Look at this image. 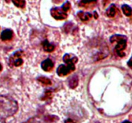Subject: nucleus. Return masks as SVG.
Wrapping results in <instances>:
<instances>
[{
    "mask_svg": "<svg viewBox=\"0 0 132 123\" xmlns=\"http://www.w3.org/2000/svg\"><path fill=\"white\" fill-rule=\"evenodd\" d=\"M18 110V103L15 99L7 96L0 95V118L6 119L13 116Z\"/></svg>",
    "mask_w": 132,
    "mask_h": 123,
    "instance_id": "nucleus-1",
    "label": "nucleus"
},
{
    "mask_svg": "<svg viewBox=\"0 0 132 123\" xmlns=\"http://www.w3.org/2000/svg\"><path fill=\"white\" fill-rule=\"evenodd\" d=\"M110 40L111 43L117 42L115 49L120 57H124L125 56V53L123 51L126 49L127 46V37L121 35H115L112 36Z\"/></svg>",
    "mask_w": 132,
    "mask_h": 123,
    "instance_id": "nucleus-2",
    "label": "nucleus"
},
{
    "mask_svg": "<svg viewBox=\"0 0 132 123\" xmlns=\"http://www.w3.org/2000/svg\"><path fill=\"white\" fill-rule=\"evenodd\" d=\"M23 55V51H18L14 53L10 57L9 64L10 67H19L23 64V60L22 56Z\"/></svg>",
    "mask_w": 132,
    "mask_h": 123,
    "instance_id": "nucleus-3",
    "label": "nucleus"
},
{
    "mask_svg": "<svg viewBox=\"0 0 132 123\" xmlns=\"http://www.w3.org/2000/svg\"><path fill=\"white\" fill-rule=\"evenodd\" d=\"M51 15L56 20H63L67 19V14L62 8V7L52 8L50 10Z\"/></svg>",
    "mask_w": 132,
    "mask_h": 123,
    "instance_id": "nucleus-4",
    "label": "nucleus"
},
{
    "mask_svg": "<svg viewBox=\"0 0 132 123\" xmlns=\"http://www.w3.org/2000/svg\"><path fill=\"white\" fill-rule=\"evenodd\" d=\"M76 69L75 65H60L57 69V74L59 76H65L68 75L72 71Z\"/></svg>",
    "mask_w": 132,
    "mask_h": 123,
    "instance_id": "nucleus-5",
    "label": "nucleus"
},
{
    "mask_svg": "<svg viewBox=\"0 0 132 123\" xmlns=\"http://www.w3.org/2000/svg\"><path fill=\"white\" fill-rule=\"evenodd\" d=\"M63 61L67 64V65H75L78 61V58L72 54H65L63 56Z\"/></svg>",
    "mask_w": 132,
    "mask_h": 123,
    "instance_id": "nucleus-6",
    "label": "nucleus"
},
{
    "mask_svg": "<svg viewBox=\"0 0 132 123\" xmlns=\"http://www.w3.org/2000/svg\"><path fill=\"white\" fill-rule=\"evenodd\" d=\"M41 66L43 70H44L46 72H50L54 68V64L53 61H52V60H50V58H47L44 60L43 61H42Z\"/></svg>",
    "mask_w": 132,
    "mask_h": 123,
    "instance_id": "nucleus-7",
    "label": "nucleus"
},
{
    "mask_svg": "<svg viewBox=\"0 0 132 123\" xmlns=\"http://www.w3.org/2000/svg\"><path fill=\"white\" fill-rule=\"evenodd\" d=\"M14 32L12 29H6L2 32L1 34V39L3 41L10 40L13 38Z\"/></svg>",
    "mask_w": 132,
    "mask_h": 123,
    "instance_id": "nucleus-8",
    "label": "nucleus"
},
{
    "mask_svg": "<svg viewBox=\"0 0 132 123\" xmlns=\"http://www.w3.org/2000/svg\"><path fill=\"white\" fill-rule=\"evenodd\" d=\"M43 47L46 52H52L55 50V46L53 44L50 43L48 40H45L42 43Z\"/></svg>",
    "mask_w": 132,
    "mask_h": 123,
    "instance_id": "nucleus-9",
    "label": "nucleus"
},
{
    "mask_svg": "<svg viewBox=\"0 0 132 123\" xmlns=\"http://www.w3.org/2000/svg\"><path fill=\"white\" fill-rule=\"evenodd\" d=\"M77 15H78L79 17L80 18L81 20L82 21H87L89 20L90 19H92L93 15L90 13L88 12H85L80 11L77 13Z\"/></svg>",
    "mask_w": 132,
    "mask_h": 123,
    "instance_id": "nucleus-10",
    "label": "nucleus"
},
{
    "mask_svg": "<svg viewBox=\"0 0 132 123\" xmlns=\"http://www.w3.org/2000/svg\"><path fill=\"white\" fill-rule=\"evenodd\" d=\"M79 83V78L77 76H73L72 78L69 80L68 85L70 88H75L77 87Z\"/></svg>",
    "mask_w": 132,
    "mask_h": 123,
    "instance_id": "nucleus-11",
    "label": "nucleus"
},
{
    "mask_svg": "<svg viewBox=\"0 0 132 123\" xmlns=\"http://www.w3.org/2000/svg\"><path fill=\"white\" fill-rule=\"evenodd\" d=\"M117 14V8L114 5H112L106 10V15L109 17H113Z\"/></svg>",
    "mask_w": 132,
    "mask_h": 123,
    "instance_id": "nucleus-12",
    "label": "nucleus"
},
{
    "mask_svg": "<svg viewBox=\"0 0 132 123\" xmlns=\"http://www.w3.org/2000/svg\"><path fill=\"white\" fill-rule=\"evenodd\" d=\"M122 10L126 16L130 17L132 14V9L128 5H123L122 6Z\"/></svg>",
    "mask_w": 132,
    "mask_h": 123,
    "instance_id": "nucleus-13",
    "label": "nucleus"
},
{
    "mask_svg": "<svg viewBox=\"0 0 132 123\" xmlns=\"http://www.w3.org/2000/svg\"><path fill=\"white\" fill-rule=\"evenodd\" d=\"M23 123H44L43 120L39 117H34L30 118Z\"/></svg>",
    "mask_w": 132,
    "mask_h": 123,
    "instance_id": "nucleus-14",
    "label": "nucleus"
},
{
    "mask_svg": "<svg viewBox=\"0 0 132 123\" xmlns=\"http://www.w3.org/2000/svg\"><path fill=\"white\" fill-rule=\"evenodd\" d=\"M37 80L39 82H41L43 84L45 85H50L52 84V81L49 78H46L45 76H41L37 78Z\"/></svg>",
    "mask_w": 132,
    "mask_h": 123,
    "instance_id": "nucleus-15",
    "label": "nucleus"
},
{
    "mask_svg": "<svg viewBox=\"0 0 132 123\" xmlns=\"http://www.w3.org/2000/svg\"><path fill=\"white\" fill-rule=\"evenodd\" d=\"M12 3L17 7L21 8H23L25 6L26 4L25 1H23V0H15V1H12Z\"/></svg>",
    "mask_w": 132,
    "mask_h": 123,
    "instance_id": "nucleus-16",
    "label": "nucleus"
},
{
    "mask_svg": "<svg viewBox=\"0 0 132 123\" xmlns=\"http://www.w3.org/2000/svg\"><path fill=\"white\" fill-rule=\"evenodd\" d=\"M62 8L64 10L65 12H67L71 8V4L69 1H67V2L64 3V4L62 6Z\"/></svg>",
    "mask_w": 132,
    "mask_h": 123,
    "instance_id": "nucleus-17",
    "label": "nucleus"
},
{
    "mask_svg": "<svg viewBox=\"0 0 132 123\" xmlns=\"http://www.w3.org/2000/svg\"><path fill=\"white\" fill-rule=\"evenodd\" d=\"M96 1H81L79 3L80 6H88L89 5H92L93 3H95Z\"/></svg>",
    "mask_w": 132,
    "mask_h": 123,
    "instance_id": "nucleus-18",
    "label": "nucleus"
},
{
    "mask_svg": "<svg viewBox=\"0 0 132 123\" xmlns=\"http://www.w3.org/2000/svg\"><path fill=\"white\" fill-rule=\"evenodd\" d=\"M52 116H48V117H46V120H48V121H52L53 120H56V119H58V118L57 117H55V118H52Z\"/></svg>",
    "mask_w": 132,
    "mask_h": 123,
    "instance_id": "nucleus-19",
    "label": "nucleus"
},
{
    "mask_svg": "<svg viewBox=\"0 0 132 123\" xmlns=\"http://www.w3.org/2000/svg\"><path fill=\"white\" fill-rule=\"evenodd\" d=\"M128 65L130 67V68H131L132 69V56L131 57V58L129 60V61H128Z\"/></svg>",
    "mask_w": 132,
    "mask_h": 123,
    "instance_id": "nucleus-20",
    "label": "nucleus"
},
{
    "mask_svg": "<svg viewBox=\"0 0 132 123\" xmlns=\"http://www.w3.org/2000/svg\"><path fill=\"white\" fill-rule=\"evenodd\" d=\"M64 123H76L74 121H73L72 119H67V120H65V122H64Z\"/></svg>",
    "mask_w": 132,
    "mask_h": 123,
    "instance_id": "nucleus-21",
    "label": "nucleus"
},
{
    "mask_svg": "<svg viewBox=\"0 0 132 123\" xmlns=\"http://www.w3.org/2000/svg\"><path fill=\"white\" fill-rule=\"evenodd\" d=\"M94 17H95V19H97V18H98V14H97L96 12H94Z\"/></svg>",
    "mask_w": 132,
    "mask_h": 123,
    "instance_id": "nucleus-22",
    "label": "nucleus"
},
{
    "mask_svg": "<svg viewBox=\"0 0 132 123\" xmlns=\"http://www.w3.org/2000/svg\"><path fill=\"white\" fill-rule=\"evenodd\" d=\"M122 123H131V122L128 121V120H125V121H124Z\"/></svg>",
    "mask_w": 132,
    "mask_h": 123,
    "instance_id": "nucleus-23",
    "label": "nucleus"
},
{
    "mask_svg": "<svg viewBox=\"0 0 132 123\" xmlns=\"http://www.w3.org/2000/svg\"><path fill=\"white\" fill-rule=\"evenodd\" d=\"M2 69H3V66H2V65H1V64H0V72H1V70H2Z\"/></svg>",
    "mask_w": 132,
    "mask_h": 123,
    "instance_id": "nucleus-24",
    "label": "nucleus"
}]
</instances>
